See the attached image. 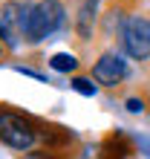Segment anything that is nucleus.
<instances>
[{
  "instance_id": "1",
  "label": "nucleus",
  "mask_w": 150,
  "mask_h": 159,
  "mask_svg": "<svg viewBox=\"0 0 150 159\" xmlns=\"http://www.w3.org/2000/svg\"><path fill=\"white\" fill-rule=\"evenodd\" d=\"M0 142L12 151H32L38 142V119L23 116L17 110L0 104Z\"/></svg>"
},
{
  "instance_id": "2",
  "label": "nucleus",
  "mask_w": 150,
  "mask_h": 159,
  "mask_svg": "<svg viewBox=\"0 0 150 159\" xmlns=\"http://www.w3.org/2000/svg\"><path fill=\"white\" fill-rule=\"evenodd\" d=\"M64 23H67V9H64L61 0H41V3H35L32 15H29L23 38L29 43H41L58 29H64Z\"/></svg>"
},
{
  "instance_id": "3",
  "label": "nucleus",
  "mask_w": 150,
  "mask_h": 159,
  "mask_svg": "<svg viewBox=\"0 0 150 159\" xmlns=\"http://www.w3.org/2000/svg\"><path fill=\"white\" fill-rule=\"evenodd\" d=\"M35 3L32 0H9V3L0 6V43L9 46V49H17L23 32H26V23H29V15H32Z\"/></svg>"
},
{
  "instance_id": "4",
  "label": "nucleus",
  "mask_w": 150,
  "mask_h": 159,
  "mask_svg": "<svg viewBox=\"0 0 150 159\" xmlns=\"http://www.w3.org/2000/svg\"><path fill=\"white\" fill-rule=\"evenodd\" d=\"M121 46H124L127 58H136V61L150 58V23H147V17H139V15L127 17L124 29H121Z\"/></svg>"
},
{
  "instance_id": "5",
  "label": "nucleus",
  "mask_w": 150,
  "mask_h": 159,
  "mask_svg": "<svg viewBox=\"0 0 150 159\" xmlns=\"http://www.w3.org/2000/svg\"><path fill=\"white\" fill-rule=\"evenodd\" d=\"M127 78V61L118 52H104L92 67V81L104 84V87H118Z\"/></svg>"
},
{
  "instance_id": "6",
  "label": "nucleus",
  "mask_w": 150,
  "mask_h": 159,
  "mask_svg": "<svg viewBox=\"0 0 150 159\" xmlns=\"http://www.w3.org/2000/svg\"><path fill=\"white\" fill-rule=\"evenodd\" d=\"M136 142L130 139L124 130H113V133L101 142L98 148V159H127L130 153H133Z\"/></svg>"
},
{
  "instance_id": "7",
  "label": "nucleus",
  "mask_w": 150,
  "mask_h": 159,
  "mask_svg": "<svg viewBox=\"0 0 150 159\" xmlns=\"http://www.w3.org/2000/svg\"><path fill=\"white\" fill-rule=\"evenodd\" d=\"M38 142L46 145V151H64L75 142L72 130L69 127H61V125H43L38 121Z\"/></svg>"
},
{
  "instance_id": "8",
  "label": "nucleus",
  "mask_w": 150,
  "mask_h": 159,
  "mask_svg": "<svg viewBox=\"0 0 150 159\" xmlns=\"http://www.w3.org/2000/svg\"><path fill=\"white\" fill-rule=\"evenodd\" d=\"M95 12H98V0H84L78 6V17H75V32L81 41L92 38V26H95Z\"/></svg>"
},
{
  "instance_id": "9",
  "label": "nucleus",
  "mask_w": 150,
  "mask_h": 159,
  "mask_svg": "<svg viewBox=\"0 0 150 159\" xmlns=\"http://www.w3.org/2000/svg\"><path fill=\"white\" fill-rule=\"evenodd\" d=\"M49 67L55 72H75L78 70V58H75L72 52H55L49 58Z\"/></svg>"
},
{
  "instance_id": "10",
  "label": "nucleus",
  "mask_w": 150,
  "mask_h": 159,
  "mask_svg": "<svg viewBox=\"0 0 150 159\" xmlns=\"http://www.w3.org/2000/svg\"><path fill=\"white\" fill-rule=\"evenodd\" d=\"M69 84H72L75 93H81V96H87V98H92L98 93V84H92V78H84V75H75Z\"/></svg>"
},
{
  "instance_id": "11",
  "label": "nucleus",
  "mask_w": 150,
  "mask_h": 159,
  "mask_svg": "<svg viewBox=\"0 0 150 159\" xmlns=\"http://www.w3.org/2000/svg\"><path fill=\"white\" fill-rule=\"evenodd\" d=\"M23 159H61L55 151H29Z\"/></svg>"
},
{
  "instance_id": "12",
  "label": "nucleus",
  "mask_w": 150,
  "mask_h": 159,
  "mask_svg": "<svg viewBox=\"0 0 150 159\" xmlns=\"http://www.w3.org/2000/svg\"><path fill=\"white\" fill-rule=\"evenodd\" d=\"M133 142H136V148H139V151H142V153L150 159V136H136Z\"/></svg>"
},
{
  "instance_id": "13",
  "label": "nucleus",
  "mask_w": 150,
  "mask_h": 159,
  "mask_svg": "<svg viewBox=\"0 0 150 159\" xmlns=\"http://www.w3.org/2000/svg\"><path fill=\"white\" fill-rule=\"evenodd\" d=\"M127 110L130 113H144V101L142 98H127Z\"/></svg>"
},
{
  "instance_id": "14",
  "label": "nucleus",
  "mask_w": 150,
  "mask_h": 159,
  "mask_svg": "<svg viewBox=\"0 0 150 159\" xmlns=\"http://www.w3.org/2000/svg\"><path fill=\"white\" fill-rule=\"evenodd\" d=\"M0 55H3V43H0Z\"/></svg>"
},
{
  "instance_id": "15",
  "label": "nucleus",
  "mask_w": 150,
  "mask_h": 159,
  "mask_svg": "<svg viewBox=\"0 0 150 159\" xmlns=\"http://www.w3.org/2000/svg\"><path fill=\"white\" fill-rule=\"evenodd\" d=\"M147 23H150V15H147Z\"/></svg>"
}]
</instances>
